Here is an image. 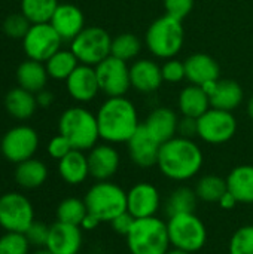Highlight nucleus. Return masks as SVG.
I'll return each mask as SVG.
<instances>
[{"label": "nucleus", "mask_w": 253, "mask_h": 254, "mask_svg": "<svg viewBox=\"0 0 253 254\" xmlns=\"http://www.w3.org/2000/svg\"><path fill=\"white\" fill-rule=\"evenodd\" d=\"M230 254H253V225L239 228L228 244Z\"/></svg>", "instance_id": "nucleus-36"}, {"label": "nucleus", "mask_w": 253, "mask_h": 254, "mask_svg": "<svg viewBox=\"0 0 253 254\" xmlns=\"http://www.w3.org/2000/svg\"><path fill=\"white\" fill-rule=\"evenodd\" d=\"M58 173L67 185L78 186L84 183L89 177L88 158L85 152L73 149L70 153H67L58 161Z\"/></svg>", "instance_id": "nucleus-25"}, {"label": "nucleus", "mask_w": 253, "mask_h": 254, "mask_svg": "<svg viewBox=\"0 0 253 254\" xmlns=\"http://www.w3.org/2000/svg\"><path fill=\"white\" fill-rule=\"evenodd\" d=\"M31 254H54L48 247H42V249H36Z\"/></svg>", "instance_id": "nucleus-49"}, {"label": "nucleus", "mask_w": 253, "mask_h": 254, "mask_svg": "<svg viewBox=\"0 0 253 254\" xmlns=\"http://www.w3.org/2000/svg\"><path fill=\"white\" fill-rule=\"evenodd\" d=\"M88 167H89V177L95 182H106L110 180L119 170L121 156L119 152L115 149L113 144L103 143L95 144L92 149L88 150Z\"/></svg>", "instance_id": "nucleus-15"}, {"label": "nucleus", "mask_w": 253, "mask_h": 254, "mask_svg": "<svg viewBox=\"0 0 253 254\" xmlns=\"http://www.w3.org/2000/svg\"><path fill=\"white\" fill-rule=\"evenodd\" d=\"M36 101L39 107L48 109L52 103H54V94L48 89H42L36 94Z\"/></svg>", "instance_id": "nucleus-45"}, {"label": "nucleus", "mask_w": 253, "mask_h": 254, "mask_svg": "<svg viewBox=\"0 0 253 254\" xmlns=\"http://www.w3.org/2000/svg\"><path fill=\"white\" fill-rule=\"evenodd\" d=\"M79 64L81 63L70 49H60L48 61H45L48 76L55 80H67Z\"/></svg>", "instance_id": "nucleus-31"}, {"label": "nucleus", "mask_w": 253, "mask_h": 254, "mask_svg": "<svg viewBox=\"0 0 253 254\" xmlns=\"http://www.w3.org/2000/svg\"><path fill=\"white\" fill-rule=\"evenodd\" d=\"M0 158H1V152H0Z\"/></svg>", "instance_id": "nucleus-51"}, {"label": "nucleus", "mask_w": 253, "mask_h": 254, "mask_svg": "<svg viewBox=\"0 0 253 254\" xmlns=\"http://www.w3.org/2000/svg\"><path fill=\"white\" fill-rule=\"evenodd\" d=\"M112 37L101 27H85L72 42L70 51L78 61L85 65L95 67L110 55Z\"/></svg>", "instance_id": "nucleus-8"}, {"label": "nucleus", "mask_w": 253, "mask_h": 254, "mask_svg": "<svg viewBox=\"0 0 253 254\" xmlns=\"http://www.w3.org/2000/svg\"><path fill=\"white\" fill-rule=\"evenodd\" d=\"M227 190V180L215 174L203 176L195 185V193L198 199L210 204L219 202V199L225 195Z\"/></svg>", "instance_id": "nucleus-34"}, {"label": "nucleus", "mask_w": 253, "mask_h": 254, "mask_svg": "<svg viewBox=\"0 0 253 254\" xmlns=\"http://www.w3.org/2000/svg\"><path fill=\"white\" fill-rule=\"evenodd\" d=\"M246 112H248V116L253 121V95L249 98L248 101V106H246Z\"/></svg>", "instance_id": "nucleus-48"}, {"label": "nucleus", "mask_w": 253, "mask_h": 254, "mask_svg": "<svg viewBox=\"0 0 253 254\" xmlns=\"http://www.w3.org/2000/svg\"><path fill=\"white\" fill-rule=\"evenodd\" d=\"M39 147V135L34 128L28 125H18L4 132L0 141V152L4 159L12 164H19L30 158Z\"/></svg>", "instance_id": "nucleus-11"}, {"label": "nucleus", "mask_w": 253, "mask_h": 254, "mask_svg": "<svg viewBox=\"0 0 253 254\" xmlns=\"http://www.w3.org/2000/svg\"><path fill=\"white\" fill-rule=\"evenodd\" d=\"M209 98H210V107L234 112L243 103L245 91L240 86V83L233 79H219Z\"/></svg>", "instance_id": "nucleus-23"}, {"label": "nucleus", "mask_w": 253, "mask_h": 254, "mask_svg": "<svg viewBox=\"0 0 253 254\" xmlns=\"http://www.w3.org/2000/svg\"><path fill=\"white\" fill-rule=\"evenodd\" d=\"M95 74L100 92H103L107 98L124 97L131 88L128 63L112 55L95 65Z\"/></svg>", "instance_id": "nucleus-13"}, {"label": "nucleus", "mask_w": 253, "mask_h": 254, "mask_svg": "<svg viewBox=\"0 0 253 254\" xmlns=\"http://www.w3.org/2000/svg\"><path fill=\"white\" fill-rule=\"evenodd\" d=\"M125 144L128 156L134 165L139 168H152L157 165L161 144L146 131L143 124Z\"/></svg>", "instance_id": "nucleus-16"}, {"label": "nucleus", "mask_w": 253, "mask_h": 254, "mask_svg": "<svg viewBox=\"0 0 253 254\" xmlns=\"http://www.w3.org/2000/svg\"><path fill=\"white\" fill-rule=\"evenodd\" d=\"M177 107L182 116L198 119L210 109V98L200 85L189 83L180 91Z\"/></svg>", "instance_id": "nucleus-26"}, {"label": "nucleus", "mask_w": 253, "mask_h": 254, "mask_svg": "<svg viewBox=\"0 0 253 254\" xmlns=\"http://www.w3.org/2000/svg\"><path fill=\"white\" fill-rule=\"evenodd\" d=\"M84 243V231L81 226L55 222L49 226L46 247L54 254H79Z\"/></svg>", "instance_id": "nucleus-17"}, {"label": "nucleus", "mask_w": 253, "mask_h": 254, "mask_svg": "<svg viewBox=\"0 0 253 254\" xmlns=\"http://www.w3.org/2000/svg\"><path fill=\"white\" fill-rule=\"evenodd\" d=\"M25 238L28 240L30 246L31 247H36V249H42V247H46V243H48V237H49V226L45 225V223H40V222H33L31 226L24 232Z\"/></svg>", "instance_id": "nucleus-40"}, {"label": "nucleus", "mask_w": 253, "mask_h": 254, "mask_svg": "<svg viewBox=\"0 0 253 254\" xmlns=\"http://www.w3.org/2000/svg\"><path fill=\"white\" fill-rule=\"evenodd\" d=\"M49 24L55 28L63 42H72L85 28V16L76 4L61 3L55 9Z\"/></svg>", "instance_id": "nucleus-20"}, {"label": "nucleus", "mask_w": 253, "mask_h": 254, "mask_svg": "<svg viewBox=\"0 0 253 254\" xmlns=\"http://www.w3.org/2000/svg\"><path fill=\"white\" fill-rule=\"evenodd\" d=\"M197 132H198L197 119H194V118H186V116H182V118L179 119L177 135L185 137V138H194V137H197Z\"/></svg>", "instance_id": "nucleus-44"}, {"label": "nucleus", "mask_w": 253, "mask_h": 254, "mask_svg": "<svg viewBox=\"0 0 253 254\" xmlns=\"http://www.w3.org/2000/svg\"><path fill=\"white\" fill-rule=\"evenodd\" d=\"M166 254H192V253H188V252H183V250H179V249H174V247H171L169 252Z\"/></svg>", "instance_id": "nucleus-50"}, {"label": "nucleus", "mask_w": 253, "mask_h": 254, "mask_svg": "<svg viewBox=\"0 0 253 254\" xmlns=\"http://www.w3.org/2000/svg\"><path fill=\"white\" fill-rule=\"evenodd\" d=\"M197 137L207 144H225L237 132V119L233 112L210 107L197 119Z\"/></svg>", "instance_id": "nucleus-10"}, {"label": "nucleus", "mask_w": 253, "mask_h": 254, "mask_svg": "<svg viewBox=\"0 0 253 254\" xmlns=\"http://www.w3.org/2000/svg\"><path fill=\"white\" fill-rule=\"evenodd\" d=\"M142 40L133 33H121L112 37V49L110 55L119 58L125 63L136 60L142 51Z\"/></svg>", "instance_id": "nucleus-33"}, {"label": "nucleus", "mask_w": 253, "mask_h": 254, "mask_svg": "<svg viewBox=\"0 0 253 254\" xmlns=\"http://www.w3.org/2000/svg\"><path fill=\"white\" fill-rule=\"evenodd\" d=\"M179 119L180 118L173 109L160 106L148 115L143 127L160 144H163L177 135Z\"/></svg>", "instance_id": "nucleus-21"}, {"label": "nucleus", "mask_w": 253, "mask_h": 254, "mask_svg": "<svg viewBox=\"0 0 253 254\" xmlns=\"http://www.w3.org/2000/svg\"><path fill=\"white\" fill-rule=\"evenodd\" d=\"M203 164L201 147L192 138L176 135L161 144L157 167L164 177L173 182H186L201 171Z\"/></svg>", "instance_id": "nucleus-1"}, {"label": "nucleus", "mask_w": 253, "mask_h": 254, "mask_svg": "<svg viewBox=\"0 0 253 254\" xmlns=\"http://www.w3.org/2000/svg\"><path fill=\"white\" fill-rule=\"evenodd\" d=\"M36 94L18 86L10 89L4 97V109L6 112L18 121H27L30 119L36 109H37Z\"/></svg>", "instance_id": "nucleus-27"}, {"label": "nucleus", "mask_w": 253, "mask_h": 254, "mask_svg": "<svg viewBox=\"0 0 253 254\" xmlns=\"http://www.w3.org/2000/svg\"><path fill=\"white\" fill-rule=\"evenodd\" d=\"M86 214H88V210H86L85 201L79 198H73V196L66 198L57 207V220L63 223L81 226Z\"/></svg>", "instance_id": "nucleus-35"}, {"label": "nucleus", "mask_w": 253, "mask_h": 254, "mask_svg": "<svg viewBox=\"0 0 253 254\" xmlns=\"http://www.w3.org/2000/svg\"><path fill=\"white\" fill-rule=\"evenodd\" d=\"M48 77L49 76H48L45 63H40V61L25 60L16 68L18 86H21L33 94H37L39 91L45 89Z\"/></svg>", "instance_id": "nucleus-28"}, {"label": "nucleus", "mask_w": 253, "mask_h": 254, "mask_svg": "<svg viewBox=\"0 0 253 254\" xmlns=\"http://www.w3.org/2000/svg\"><path fill=\"white\" fill-rule=\"evenodd\" d=\"M58 4V0H21V13L31 24H43L51 21Z\"/></svg>", "instance_id": "nucleus-32"}, {"label": "nucleus", "mask_w": 253, "mask_h": 254, "mask_svg": "<svg viewBox=\"0 0 253 254\" xmlns=\"http://www.w3.org/2000/svg\"><path fill=\"white\" fill-rule=\"evenodd\" d=\"M100 223H101V222H100L95 216H92V214L88 213V214L85 216V219L82 220L81 228H82V231H94Z\"/></svg>", "instance_id": "nucleus-47"}, {"label": "nucleus", "mask_w": 253, "mask_h": 254, "mask_svg": "<svg viewBox=\"0 0 253 254\" xmlns=\"http://www.w3.org/2000/svg\"><path fill=\"white\" fill-rule=\"evenodd\" d=\"M186 80L192 85H204L212 80H218L221 76V68L218 61L204 52H197L189 55L185 61Z\"/></svg>", "instance_id": "nucleus-22"}, {"label": "nucleus", "mask_w": 253, "mask_h": 254, "mask_svg": "<svg viewBox=\"0 0 253 254\" xmlns=\"http://www.w3.org/2000/svg\"><path fill=\"white\" fill-rule=\"evenodd\" d=\"M58 131L69 140L73 149L82 152L92 149L100 140L97 116L81 106L69 107L61 113Z\"/></svg>", "instance_id": "nucleus-3"}, {"label": "nucleus", "mask_w": 253, "mask_h": 254, "mask_svg": "<svg viewBox=\"0 0 253 254\" xmlns=\"http://www.w3.org/2000/svg\"><path fill=\"white\" fill-rule=\"evenodd\" d=\"M66 89H67L69 95L78 103L92 101L100 92L95 67L79 64L75 68V71L67 77Z\"/></svg>", "instance_id": "nucleus-18"}, {"label": "nucleus", "mask_w": 253, "mask_h": 254, "mask_svg": "<svg viewBox=\"0 0 253 254\" xmlns=\"http://www.w3.org/2000/svg\"><path fill=\"white\" fill-rule=\"evenodd\" d=\"M167 231L171 247L188 253L194 254L200 252L207 243L206 225L195 213L169 217Z\"/></svg>", "instance_id": "nucleus-7"}, {"label": "nucleus", "mask_w": 253, "mask_h": 254, "mask_svg": "<svg viewBox=\"0 0 253 254\" xmlns=\"http://www.w3.org/2000/svg\"><path fill=\"white\" fill-rule=\"evenodd\" d=\"M224 210H233L237 204H239V201L234 198V195L231 193V192H225V195L219 199V202H218Z\"/></svg>", "instance_id": "nucleus-46"}, {"label": "nucleus", "mask_w": 253, "mask_h": 254, "mask_svg": "<svg viewBox=\"0 0 253 254\" xmlns=\"http://www.w3.org/2000/svg\"><path fill=\"white\" fill-rule=\"evenodd\" d=\"M95 116L100 140L109 144L127 143L142 125L134 103L125 95L106 98Z\"/></svg>", "instance_id": "nucleus-2"}, {"label": "nucleus", "mask_w": 253, "mask_h": 254, "mask_svg": "<svg viewBox=\"0 0 253 254\" xmlns=\"http://www.w3.org/2000/svg\"><path fill=\"white\" fill-rule=\"evenodd\" d=\"M195 0H164L166 15L183 21L194 9Z\"/></svg>", "instance_id": "nucleus-41"}, {"label": "nucleus", "mask_w": 253, "mask_h": 254, "mask_svg": "<svg viewBox=\"0 0 253 254\" xmlns=\"http://www.w3.org/2000/svg\"><path fill=\"white\" fill-rule=\"evenodd\" d=\"M125 240L131 254H166L171 247L167 222L157 216L136 219Z\"/></svg>", "instance_id": "nucleus-5"}, {"label": "nucleus", "mask_w": 253, "mask_h": 254, "mask_svg": "<svg viewBox=\"0 0 253 254\" xmlns=\"http://www.w3.org/2000/svg\"><path fill=\"white\" fill-rule=\"evenodd\" d=\"M84 201L88 213L101 223H110L116 216L127 211V192L110 180L95 182L86 190Z\"/></svg>", "instance_id": "nucleus-6"}, {"label": "nucleus", "mask_w": 253, "mask_h": 254, "mask_svg": "<svg viewBox=\"0 0 253 254\" xmlns=\"http://www.w3.org/2000/svg\"><path fill=\"white\" fill-rule=\"evenodd\" d=\"M30 243L21 232H6L0 237V254H28Z\"/></svg>", "instance_id": "nucleus-37"}, {"label": "nucleus", "mask_w": 253, "mask_h": 254, "mask_svg": "<svg viewBox=\"0 0 253 254\" xmlns=\"http://www.w3.org/2000/svg\"><path fill=\"white\" fill-rule=\"evenodd\" d=\"M46 149H48V155H49L52 159H57V161L63 159L67 153H70V152L73 150V147H72V144L69 143V140H67L64 135H61V134L52 137V138L49 140Z\"/></svg>", "instance_id": "nucleus-42"}, {"label": "nucleus", "mask_w": 253, "mask_h": 254, "mask_svg": "<svg viewBox=\"0 0 253 254\" xmlns=\"http://www.w3.org/2000/svg\"><path fill=\"white\" fill-rule=\"evenodd\" d=\"M34 222V208L19 192H6L0 196V226L6 232L24 234Z\"/></svg>", "instance_id": "nucleus-9"}, {"label": "nucleus", "mask_w": 253, "mask_h": 254, "mask_svg": "<svg viewBox=\"0 0 253 254\" xmlns=\"http://www.w3.org/2000/svg\"><path fill=\"white\" fill-rule=\"evenodd\" d=\"M185 42V28L182 21L163 15L151 22L145 34V45L148 51L160 60L176 58L182 51Z\"/></svg>", "instance_id": "nucleus-4"}, {"label": "nucleus", "mask_w": 253, "mask_h": 254, "mask_svg": "<svg viewBox=\"0 0 253 254\" xmlns=\"http://www.w3.org/2000/svg\"><path fill=\"white\" fill-rule=\"evenodd\" d=\"M161 71H163L164 82H169V83H179L183 79H186L185 63L177 58L166 60L164 64L161 65Z\"/></svg>", "instance_id": "nucleus-39"}, {"label": "nucleus", "mask_w": 253, "mask_h": 254, "mask_svg": "<svg viewBox=\"0 0 253 254\" xmlns=\"http://www.w3.org/2000/svg\"><path fill=\"white\" fill-rule=\"evenodd\" d=\"M161 207V195L157 186L148 182L136 183L127 192V211L134 219L157 216Z\"/></svg>", "instance_id": "nucleus-14"}, {"label": "nucleus", "mask_w": 253, "mask_h": 254, "mask_svg": "<svg viewBox=\"0 0 253 254\" xmlns=\"http://www.w3.org/2000/svg\"><path fill=\"white\" fill-rule=\"evenodd\" d=\"M31 27V22L22 15V13H12L4 18L1 28L3 33L10 39H24L28 28Z\"/></svg>", "instance_id": "nucleus-38"}, {"label": "nucleus", "mask_w": 253, "mask_h": 254, "mask_svg": "<svg viewBox=\"0 0 253 254\" xmlns=\"http://www.w3.org/2000/svg\"><path fill=\"white\" fill-rule=\"evenodd\" d=\"M134 217L128 213V211H124L122 214L116 216L112 222H110V226L112 229L118 234V235H122V237H127L130 229L133 228V223H134Z\"/></svg>", "instance_id": "nucleus-43"}, {"label": "nucleus", "mask_w": 253, "mask_h": 254, "mask_svg": "<svg viewBox=\"0 0 253 254\" xmlns=\"http://www.w3.org/2000/svg\"><path fill=\"white\" fill-rule=\"evenodd\" d=\"M227 189L239 204H253V165L234 167L227 176Z\"/></svg>", "instance_id": "nucleus-24"}, {"label": "nucleus", "mask_w": 253, "mask_h": 254, "mask_svg": "<svg viewBox=\"0 0 253 254\" xmlns=\"http://www.w3.org/2000/svg\"><path fill=\"white\" fill-rule=\"evenodd\" d=\"M198 196L195 193V189L188 186H180L174 189L167 201L164 202V214L167 217H173L177 214H186V213H195Z\"/></svg>", "instance_id": "nucleus-30"}, {"label": "nucleus", "mask_w": 253, "mask_h": 254, "mask_svg": "<svg viewBox=\"0 0 253 254\" xmlns=\"http://www.w3.org/2000/svg\"><path fill=\"white\" fill-rule=\"evenodd\" d=\"M15 183L22 189H37L48 179V167L36 158H30L16 164L13 173Z\"/></svg>", "instance_id": "nucleus-29"}, {"label": "nucleus", "mask_w": 253, "mask_h": 254, "mask_svg": "<svg viewBox=\"0 0 253 254\" xmlns=\"http://www.w3.org/2000/svg\"><path fill=\"white\" fill-rule=\"evenodd\" d=\"M63 39L49 22L31 24L22 39V48L28 60L45 63L61 49Z\"/></svg>", "instance_id": "nucleus-12"}, {"label": "nucleus", "mask_w": 253, "mask_h": 254, "mask_svg": "<svg viewBox=\"0 0 253 254\" xmlns=\"http://www.w3.org/2000/svg\"><path fill=\"white\" fill-rule=\"evenodd\" d=\"M131 88L140 94H152L158 91L164 82L161 65L154 60L140 58L130 65Z\"/></svg>", "instance_id": "nucleus-19"}]
</instances>
